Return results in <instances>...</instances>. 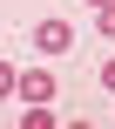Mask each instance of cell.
<instances>
[{
    "label": "cell",
    "mask_w": 115,
    "mask_h": 129,
    "mask_svg": "<svg viewBox=\"0 0 115 129\" xmlns=\"http://www.w3.org/2000/svg\"><path fill=\"white\" fill-rule=\"evenodd\" d=\"M34 48H41V54H68V48H75V27H68V20H41V27H34Z\"/></svg>",
    "instance_id": "obj_1"
},
{
    "label": "cell",
    "mask_w": 115,
    "mask_h": 129,
    "mask_svg": "<svg viewBox=\"0 0 115 129\" xmlns=\"http://www.w3.org/2000/svg\"><path fill=\"white\" fill-rule=\"evenodd\" d=\"M20 95H27V102H54V75H47V68H27V75H20Z\"/></svg>",
    "instance_id": "obj_2"
},
{
    "label": "cell",
    "mask_w": 115,
    "mask_h": 129,
    "mask_svg": "<svg viewBox=\"0 0 115 129\" xmlns=\"http://www.w3.org/2000/svg\"><path fill=\"white\" fill-rule=\"evenodd\" d=\"M20 122H27V129H54V109H47V102H34V109H27Z\"/></svg>",
    "instance_id": "obj_3"
},
{
    "label": "cell",
    "mask_w": 115,
    "mask_h": 129,
    "mask_svg": "<svg viewBox=\"0 0 115 129\" xmlns=\"http://www.w3.org/2000/svg\"><path fill=\"white\" fill-rule=\"evenodd\" d=\"M0 95H20V75H14L7 61H0Z\"/></svg>",
    "instance_id": "obj_4"
},
{
    "label": "cell",
    "mask_w": 115,
    "mask_h": 129,
    "mask_svg": "<svg viewBox=\"0 0 115 129\" xmlns=\"http://www.w3.org/2000/svg\"><path fill=\"white\" fill-rule=\"evenodd\" d=\"M95 20H102V34L115 41V7H95Z\"/></svg>",
    "instance_id": "obj_5"
},
{
    "label": "cell",
    "mask_w": 115,
    "mask_h": 129,
    "mask_svg": "<svg viewBox=\"0 0 115 129\" xmlns=\"http://www.w3.org/2000/svg\"><path fill=\"white\" fill-rule=\"evenodd\" d=\"M102 82H108V95H115V61H102Z\"/></svg>",
    "instance_id": "obj_6"
},
{
    "label": "cell",
    "mask_w": 115,
    "mask_h": 129,
    "mask_svg": "<svg viewBox=\"0 0 115 129\" xmlns=\"http://www.w3.org/2000/svg\"><path fill=\"white\" fill-rule=\"evenodd\" d=\"M88 7H115V0H88Z\"/></svg>",
    "instance_id": "obj_7"
}]
</instances>
